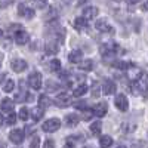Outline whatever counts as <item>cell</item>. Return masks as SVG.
<instances>
[{"label":"cell","mask_w":148,"mask_h":148,"mask_svg":"<svg viewBox=\"0 0 148 148\" xmlns=\"http://www.w3.org/2000/svg\"><path fill=\"white\" fill-rule=\"evenodd\" d=\"M99 88H101V86H99V83H98V82H95V83L92 84V96H93V98H98V96L101 95Z\"/></svg>","instance_id":"cell-31"},{"label":"cell","mask_w":148,"mask_h":148,"mask_svg":"<svg viewBox=\"0 0 148 148\" xmlns=\"http://www.w3.org/2000/svg\"><path fill=\"white\" fill-rule=\"evenodd\" d=\"M80 121V117L77 114H67L65 116V125L68 127H76Z\"/></svg>","instance_id":"cell-17"},{"label":"cell","mask_w":148,"mask_h":148,"mask_svg":"<svg viewBox=\"0 0 148 148\" xmlns=\"http://www.w3.org/2000/svg\"><path fill=\"white\" fill-rule=\"evenodd\" d=\"M49 70L53 71V73H58L61 70V61L59 59H52L51 62H49Z\"/></svg>","instance_id":"cell-29"},{"label":"cell","mask_w":148,"mask_h":148,"mask_svg":"<svg viewBox=\"0 0 148 148\" xmlns=\"http://www.w3.org/2000/svg\"><path fill=\"white\" fill-rule=\"evenodd\" d=\"M127 2L130 3V5H136V3H139L141 0H127Z\"/></svg>","instance_id":"cell-39"},{"label":"cell","mask_w":148,"mask_h":148,"mask_svg":"<svg viewBox=\"0 0 148 148\" xmlns=\"http://www.w3.org/2000/svg\"><path fill=\"white\" fill-rule=\"evenodd\" d=\"M116 89H117V86L113 80H105V83L102 84V92L105 95H113L116 92Z\"/></svg>","instance_id":"cell-12"},{"label":"cell","mask_w":148,"mask_h":148,"mask_svg":"<svg viewBox=\"0 0 148 148\" xmlns=\"http://www.w3.org/2000/svg\"><path fill=\"white\" fill-rule=\"evenodd\" d=\"M28 86L31 89H34V90H39L40 88H42V74L39 73V71H34V73H31L30 76H28Z\"/></svg>","instance_id":"cell-2"},{"label":"cell","mask_w":148,"mask_h":148,"mask_svg":"<svg viewBox=\"0 0 148 148\" xmlns=\"http://www.w3.org/2000/svg\"><path fill=\"white\" fill-rule=\"evenodd\" d=\"M19 84H21V92H18V93L15 95V101H16V102L27 101V99H28V95H30V93H27L25 90L22 89V83H21V82H19Z\"/></svg>","instance_id":"cell-24"},{"label":"cell","mask_w":148,"mask_h":148,"mask_svg":"<svg viewBox=\"0 0 148 148\" xmlns=\"http://www.w3.org/2000/svg\"><path fill=\"white\" fill-rule=\"evenodd\" d=\"M114 105L117 107V110H120V111H127V108H129V101H127V98L123 95V93H119L117 96H116V99H114Z\"/></svg>","instance_id":"cell-4"},{"label":"cell","mask_w":148,"mask_h":148,"mask_svg":"<svg viewBox=\"0 0 148 148\" xmlns=\"http://www.w3.org/2000/svg\"><path fill=\"white\" fill-rule=\"evenodd\" d=\"M79 68H80L82 71H90V70L93 68V61H92V59H84V61H82V62L79 64Z\"/></svg>","instance_id":"cell-23"},{"label":"cell","mask_w":148,"mask_h":148,"mask_svg":"<svg viewBox=\"0 0 148 148\" xmlns=\"http://www.w3.org/2000/svg\"><path fill=\"white\" fill-rule=\"evenodd\" d=\"M111 145H113V138H111V136L105 135V136L99 138V147L101 148H110Z\"/></svg>","instance_id":"cell-22"},{"label":"cell","mask_w":148,"mask_h":148,"mask_svg":"<svg viewBox=\"0 0 148 148\" xmlns=\"http://www.w3.org/2000/svg\"><path fill=\"white\" fill-rule=\"evenodd\" d=\"M6 123H8V125H15V123H16V114L14 113V111L8 114V117H6Z\"/></svg>","instance_id":"cell-32"},{"label":"cell","mask_w":148,"mask_h":148,"mask_svg":"<svg viewBox=\"0 0 148 148\" xmlns=\"http://www.w3.org/2000/svg\"><path fill=\"white\" fill-rule=\"evenodd\" d=\"M43 113H45V110H43L42 107L34 108V110L31 111V117H33V120H34V121H39V120L43 117Z\"/></svg>","instance_id":"cell-25"},{"label":"cell","mask_w":148,"mask_h":148,"mask_svg":"<svg viewBox=\"0 0 148 148\" xmlns=\"http://www.w3.org/2000/svg\"><path fill=\"white\" fill-rule=\"evenodd\" d=\"M2 148H3V147H2Z\"/></svg>","instance_id":"cell-42"},{"label":"cell","mask_w":148,"mask_h":148,"mask_svg":"<svg viewBox=\"0 0 148 148\" xmlns=\"http://www.w3.org/2000/svg\"><path fill=\"white\" fill-rule=\"evenodd\" d=\"M62 148H74V144H73V142H70V139H68V142H67Z\"/></svg>","instance_id":"cell-38"},{"label":"cell","mask_w":148,"mask_h":148,"mask_svg":"<svg viewBox=\"0 0 148 148\" xmlns=\"http://www.w3.org/2000/svg\"><path fill=\"white\" fill-rule=\"evenodd\" d=\"M74 28H76L77 31H84L86 28H88V19H86L84 16L76 18V21H74Z\"/></svg>","instance_id":"cell-16"},{"label":"cell","mask_w":148,"mask_h":148,"mask_svg":"<svg viewBox=\"0 0 148 148\" xmlns=\"http://www.w3.org/2000/svg\"><path fill=\"white\" fill-rule=\"evenodd\" d=\"M107 111H108V105L107 102H99V104H96L93 107V114L96 117H104L107 114Z\"/></svg>","instance_id":"cell-10"},{"label":"cell","mask_w":148,"mask_h":148,"mask_svg":"<svg viewBox=\"0 0 148 148\" xmlns=\"http://www.w3.org/2000/svg\"><path fill=\"white\" fill-rule=\"evenodd\" d=\"M132 90L133 93H141L148 96V74L147 73H141L136 82L132 83Z\"/></svg>","instance_id":"cell-1"},{"label":"cell","mask_w":148,"mask_h":148,"mask_svg":"<svg viewBox=\"0 0 148 148\" xmlns=\"http://www.w3.org/2000/svg\"><path fill=\"white\" fill-rule=\"evenodd\" d=\"M117 148H126V147H125V145H119Z\"/></svg>","instance_id":"cell-40"},{"label":"cell","mask_w":148,"mask_h":148,"mask_svg":"<svg viewBox=\"0 0 148 148\" xmlns=\"http://www.w3.org/2000/svg\"><path fill=\"white\" fill-rule=\"evenodd\" d=\"M52 105V101H51V98L49 96H46V95H40L39 96V107H42L43 110H46V108H49Z\"/></svg>","instance_id":"cell-20"},{"label":"cell","mask_w":148,"mask_h":148,"mask_svg":"<svg viewBox=\"0 0 148 148\" xmlns=\"http://www.w3.org/2000/svg\"><path fill=\"white\" fill-rule=\"evenodd\" d=\"M30 3L36 9H45L47 6V0H30Z\"/></svg>","instance_id":"cell-27"},{"label":"cell","mask_w":148,"mask_h":148,"mask_svg":"<svg viewBox=\"0 0 148 148\" xmlns=\"http://www.w3.org/2000/svg\"><path fill=\"white\" fill-rule=\"evenodd\" d=\"M18 117L22 120V121H25L28 117H30V113H28V108H25V107H22L21 110H19V114H18Z\"/></svg>","instance_id":"cell-30"},{"label":"cell","mask_w":148,"mask_h":148,"mask_svg":"<svg viewBox=\"0 0 148 148\" xmlns=\"http://www.w3.org/2000/svg\"><path fill=\"white\" fill-rule=\"evenodd\" d=\"M59 127H61V120L59 119H49V120H46L43 123V126H42V129L45 132H47V133H53Z\"/></svg>","instance_id":"cell-3"},{"label":"cell","mask_w":148,"mask_h":148,"mask_svg":"<svg viewBox=\"0 0 148 148\" xmlns=\"http://www.w3.org/2000/svg\"><path fill=\"white\" fill-rule=\"evenodd\" d=\"M18 14L21 15V16H24V18H27V19H31L33 16H34V10L33 9H30V8H27L25 5H19L18 6Z\"/></svg>","instance_id":"cell-11"},{"label":"cell","mask_w":148,"mask_h":148,"mask_svg":"<svg viewBox=\"0 0 148 148\" xmlns=\"http://www.w3.org/2000/svg\"><path fill=\"white\" fill-rule=\"evenodd\" d=\"M45 52L49 53V55H55V53H58V52H59V45H58V42L49 40L47 45H46V47H45Z\"/></svg>","instance_id":"cell-14"},{"label":"cell","mask_w":148,"mask_h":148,"mask_svg":"<svg viewBox=\"0 0 148 148\" xmlns=\"http://www.w3.org/2000/svg\"><path fill=\"white\" fill-rule=\"evenodd\" d=\"M24 138H25V132H24L22 129H14L9 133V139L14 144H22Z\"/></svg>","instance_id":"cell-5"},{"label":"cell","mask_w":148,"mask_h":148,"mask_svg":"<svg viewBox=\"0 0 148 148\" xmlns=\"http://www.w3.org/2000/svg\"><path fill=\"white\" fill-rule=\"evenodd\" d=\"M53 84H55V83H53L52 80H49V82H47V86H49V90H55V86H53Z\"/></svg>","instance_id":"cell-37"},{"label":"cell","mask_w":148,"mask_h":148,"mask_svg":"<svg viewBox=\"0 0 148 148\" xmlns=\"http://www.w3.org/2000/svg\"><path fill=\"white\" fill-rule=\"evenodd\" d=\"M92 116H93V108H92V110H89V108L83 110V116H82V119H83V120H89Z\"/></svg>","instance_id":"cell-33"},{"label":"cell","mask_w":148,"mask_h":148,"mask_svg":"<svg viewBox=\"0 0 148 148\" xmlns=\"http://www.w3.org/2000/svg\"><path fill=\"white\" fill-rule=\"evenodd\" d=\"M84 148H90V147H84Z\"/></svg>","instance_id":"cell-41"},{"label":"cell","mask_w":148,"mask_h":148,"mask_svg":"<svg viewBox=\"0 0 148 148\" xmlns=\"http://www.w3.org/2000/svg\"><path fill=\"white\" fill-rule=\"evenodd\" d=\"M10 67H12V70H14L15 73H22V71L27 70L28 64H27L25 59H14L10 62Z\"/></svg>","instance_id":"cell-7"},{"label":"cell","mask_w":148,"mask_h":148,"mask_svg":"<svg viewBox=\"0 0 148 148\" xmlns=\"http://www.w3.org/2000/svg\"><path fill=\"white\" fill-rule=\"evenodd\" d=\"M2 111L3 113H6V114H9V113H12L14 111V101L10 99V98H3L2 99Z\"/></svg>","instance_id":"cell-15"},{"label":"cell","mask_w":148,"mask_h":148,"mask_svg":"<svg viewBox=\"0 0 148 148\" xmlns=\"http://www.w3.org/2000/svg\"><path fill=\"white\" fill-rule=\"evenodd\" d=\"M86 92H88V86H86L84 83H80V84H77V88L73 90V96L80 98V96H83Z\"/></svg>","instance_id":"cell-19"},{"label":"cell","mask_w":148,"mask_h":148,"mask_svg":"<svg viewBox=\"0 0 148 148\" xmlns=\"http://www.w3.org/2000/svg\"><path fill=\"white\" fill-rule=\"evenodd\" d=\"M74 107L79 108V110L82 108V111H83V110H86V102H83V101L82 102H77V104H74Z\"/></svg>","instance_id":"cell-36"},{"label":"cell","mask_w":148,"mask_h":148,"mask_svg":"<svg viewBox=\"0 0 148 148\" xmlns=\"http://www.w3.org/2000/svg\"><path fill=\"white\" fill-rule=\"evenodd\" d=\"M95 27L98 31H102V33H111L113 31V28H111V25L108 24L107 19H98L95 22Z\"/></svg>","instance_id":"cell-9"},{"label":"cell","mask_w":148,"mask_h":148,"mask_svg":"<svg viewBox=\"0 0 148 148\" xmlns=\"http://www.w3.org/2000/svg\"><path fill=\"white\" fill-rule=\"evenodd\" d=\"M14 88H15V82L12 80V79H9V80H6V82H3V92H12L14 90Z\"/></svg>","instance_id":"cell-28"},{"label":"cell","mask_w":148,"mask_h":148,"mask_svg":"<svg viewBox=\"0 0 148 148\" xmlns=\"http://www.w3.org/2000/svg\"><path fill=\"white\" fill-rule=\"evenodd\" d=\"M14 39H15V43L22 46V45H27L28 43V39H30V36L27 31H24V30H19L14 34Z\"/></svg>","instance_id":"cell-6"},{"label":"cell","mask_w":148,"mask_h":148,"mask_svg":"<svg viewBox=\"0 0 148 148\" xmlns=\"http://www.w3.org/2000/svg\"><path fill=\"white\" fill-rule=\"evenodd\" d=\"M30 148H40V139H39V136H34L33 138V141L30 144Z\"/></svg>","instance_id":"cell-34"},{"label":"cell","mask_w":148,"mask_h":148,"mask_svg":"<svg viewBox=\"0 0 148 148\" xmlns=\"http://www.w3.org/2000/svg\"><path fill=\"white\" fill-rule=\"evenodd\" d=\"M96 15H98V8H95V6H89V8H86L83 10V16L88 19V21L96 18Z\"/></svg>","instance_id":"cell-18"},{"label":"cell","mask_w":148,"mask_h":148,"mask_svg":"<svg viewBox=\"0 0 148 148\" xmlns=\"http://www.w3.org/2000/svg\"><path fill=\"white\" fill-rule=\"evenodd\" d=\"M43 148H55V142L52 139H46L43 144Z\"/></svg>","instance_id":"cell-35"},{"label":"cell","mask_w":148,"mask_h":148,"mask_svg":"<svg viewBox=\"0 0 148 148\" xmlns=\"http://www.w3.org/2000/svg\"><path fill=\"white\" fill-rule=\"evenodd\" d=\"M111 65L117 70H129L132 67V62H127V61H114Z\"/></svg>","instance_id":"cell-21"},{"label":"cell","mask_w":148,"mask_h":148,"mask_svg":"<svg viewBox=\"0 0 148 148\" xmlns=\"http://www.w3.org/2000/svg\"><path fill=\"white\" fill-rule=\"evenodd\" d=\"M70 102H71L70 95H68V93H64V92H62V93H59V95L56 96V99H55V104H56L58 107H61V108L68 107Z\"/></svg>","instance_id":"cell-8"},{"label":"cell","mask_w":148,"mask_h":148,"mask_svg":"<svg viewBox=\"0 0 148 148\" xmlns=\"http://www.w3.org/2000/svg\"><path fill=\"white\" fill-rule=\"evenodd\" d=\"M82 59H83V52L79 51V49H76V51H71L70 55H68V61L73 64H79L82 62Z\"/></svg>","instance_id":"cell-13"},{"label":"cell","mask_w":148,"mask_h":148,"mask_svg":"<svg viewBox=\"0 0 148 148\" xmlns=\"http://www.w3.org/2000/svg\"><path fill=\"white\" fill-rule=\"evenodd\" d=\"M101 129H102V123L101 121H93L90 125V132L95 135V136H98V135L101 133Z\"/></svg>","instance_id":"cell-26"}]
</instances>
